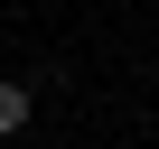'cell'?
<instances>
[{
	"mask_svg": "<svg viewBox=\"0 0 159 149\" xmlns=\"http://www.w3.org/2000/svg\"><path fill=\"white\" fill-rule=\"evenodd\" d=\"M28 103H38V93H28V84H10V74H0V140H10V130L28 121Z\"/></svg>",
	"mask_w": 159,
	"mask_h": 149,
	"instance_id": "cell-1",
	"label": "cell"
}]
</instances>
